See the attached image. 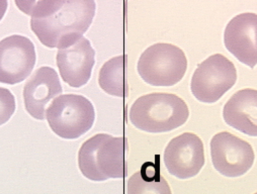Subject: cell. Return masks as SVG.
Masks as SVG:
<instances>
[{"label": "cell", "instance_id": "1", "mask_svg": "<svg viewBox=\"0 0 257 194\" xmlns=\"http://www.w3.org/2000/svg\"><path fill=\"white\" fill-rule=\"evenodd\" d=\"M96 12L94 0H65L63 7L47 19H31V29L46 47L68 48L90 28Z\"/></svg>", "mask_w": 257, "mask_h": 194}, {"label": "cell", "instance_id": "2", "mask_svg": "<svg viewBox=\"0 0 257 194\" xmlns=\"http://www.w3.org/2000/svg\"><path fill=\"white\" fill-rule=\"evenodd\" d=\"M128 142L123 137L97 134L85 141L78 152V167L88 180L101 182L127 175Z\"/></svg>", "mask_w": 257, "mask_h": 194}, {"label": "cell", "instance_id": "3", "mask_svg": "<svg viewBox=\"0 0 257 194\" xmlns=\"http://www.w3.org/2000/svg\"><path fill=\"white\" fill-rule=\"evenodd\" d=\"M128 116L140 131L161 134L183 125L189 117V109L176 94L157 92L139 97L132 104Z\"/></svg>", "mask_w": 257, "mask_h": 194}, {"label": "cell", "instance_id": "4", "mask_svg": "<svg viewBox=\"0 0 257 194\" xmlns=\"http://www.w3.org/2000/svg\"><path fill=\"white\" fill-rule=\"evenodd\" d=\"M46 119L58 137L76 140L92 127L95 110L90 100L83 95L63 94L50 102Z\"/></svg>", "mask_w": 257, "mask_h": 194}, {"label": "cell", "instance_id": "5", "mask_svg": "<svg viewBox=\"0 0 257 194\" xmlns=\"http://www.w3.org/2000/svg\"><path fill=\"white\" fill-rule=\"evenodd\" d=\"M140 77L152 86L169 87L182 80L187 70V58L177 46L157 43L147 48L139 58Z\"/></svg>", "mask_w": 257, "mask_h": 194}, {"label": "cell", "instance_id": "6", "mask_svg": "<svg viewBox=\"0 0 257 194\" xmlns=\"http://www.w3.org/2000/svg\"><path fill=\"white\" fill-rule=\"evenodd\" d=\"M237 81L235 65L224 55L214 54L198 65L191 77L190 90L203 103H215Z\"/></svg>", "mask_w": 257, "mask_h": 194}, {"label": "cell", "instance_id": "7", "mask_svg": "<svg viewBox=\"0 0 257 194\" xmlns=\"http://www.w3.org/2000/svg\"><path fill=\"white\" fill-rule=\"evenodd\" d=\"M211 158L214 168L221 175L236 178L252 168L255 154L248 142L231 133L221 132L211 140Z\"/></svg>", "mask_w": 257, "mask_h": 194}, {"label": "cell", "instance_id": "8", "mask_svg": "<svg viewBox=\"0 0 257 194\" xmlns=\"http://www.w3.org/2000/svg\"><path fill=\"white\" fill-rule=\"evenodd\" d=\"M163 161L167 171L177 179L186 180L197 176L206 163L202 139L192 133L173 138L165 148Z\"/></svg>", "mask_w": 257, "mask_h": 194}, {"label": "cell", "instance_id": "9", "mask_svg": "<svg viewBox=\"0 0 257 194\" xmlns=\"http://www.w3.org/2000/svg\"><path fill=\"white\" fill-rule=\"evenodd\" d=\"M36 60V48L29 38L13 35L0 41V83L23 82L32 74Z\"/></svg>", "mask_w": 257, "mask_h": 194}, {"label": "cell", "instance_id": "10", "mask_svg": "<svg viewBox=\"0 0 257 194\" xmlns=\"http://www.w3.org/2000/svg\"><path fill=\"white\" fill-rule=\"evenodd\" d=\"M57 66L64 82L74 88L88 83L95 64V51L90 41L82 37L72 46L59 49Z\"/></svg>", "mask_w": 257, "mask_h": 194}, {"label": "cell", "instance_id": "11", "mask_svg": "<svg viewBox=\"0 0 257 194\" xmlns=\"http://www.w3.org/2000/svg\"><path fill=\"white\" fill-rule=\"evenodd\" d=\"M224 45L239 62L253 69L257 65V15L234 17L225 29Z\"/></svg>", "mask_w": 257, "mask_h": 194}, {"label": "cell", "instance_id": "12", "mask_svg": "<svg viewBox=\"0 0 257 194\" xmlns=\"http://www.w3.org/2000/svg\"><path fill=\"white\" fill-rule=\"evenodd\" d=\"M62 85L57 72L48 66L37 69L24 87V102L28 113L39 120L46 118L50 102L62 94Z\"/></svg>", "mask_w": 257, "mask_h": 194}, {"label": "cell", "instance_id": "13", "mask_svg": "<svg viewBox=\"0 0 257 194\" xmlns=\"http://www.w3.org/2000/svg\"><path fill=\"white\" fill-rule=\"evenodd\" d=\"M223 118L237 131L257 137V90L245 88L234 93L223 108Z\"/></svg>", "mask_w": 257, "mask_h": 194}, {"label": "cell", "instance_id": "14", "mask_svg": "<svg viewBox=\"0 0 257 194\" xmlns=\"http://www.w3.org/2000/svg\"><path fill=\"white\" fill-rule=\"evenodd\" d=\"M99 87L108 95L125 98L130 95L127 81V57L120 55L105 62L98 75Z\"/></svg>", "mask_w": 257, "mask_h": 194}, {"label": "cell", "instance_id": "15", "mask_svg": "<svg viewBox=\"0 0 257 194\" xmlns=\"http://www.w3.org/2000/svg\"><path fill=\"white\" fill-rule=\"evenodd\" d=\"M127 192L130 194L142 193H171L170 186L160 174L158 165L151 162L144 164L141 170L135 173L127 182Z\"/></svg>", "mask_w": 257, "mask_h": 194}, {"label": "cell", "instance_id": "16", "mask_svg": "<svg viewBox=\"0 0 257 194\" xmlns=\"http://www.w3.org/2000/svg\"><path fill=\"white\" fill-rule=\"evenodd\" d=\"M65 0H15L18 9L31 19H47L54 16Z\"/></svg>", "mask_w": 257, "mask_h": 194}, {"label": "cell", "instance_id": "17", "mask_svg": "<svg viewBox=\"0 0 257 194\" xmlns=\"http://www.w3.org/2000/svg\"><path fill=\"white\" fill-rule=\"evenodd\" d=\"M17 109L16 97L8 88L0 87V126L6 124Z\"/></svg>", "mask_w": 257, "mask_h": 194}, {"label": "cell", "instance_id": "18", "mask_svg": "<svg viewBox=\"0 0 257 194\" xmlns=\"http://www.w3.org/2000/svg\"><path fill=\"white\" fill-rule=\"evenodd\" d=\"M8 8H9L8 0H0V21H2L6 16Z\"/></svg>", "mask_w": 257, "mask_h": 194}]
</instances>
